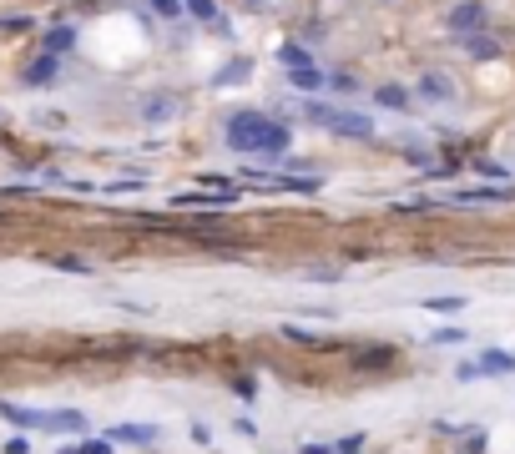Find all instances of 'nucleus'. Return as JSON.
I'll use <instances>...</instances> for the list:
<instances>
[{
	"label": "nucleus",
	"instance_id": "nucleus-1",
	"mask_svg": "<svg viewBox=\"0 0 515 454\" xmlns=\"http://www.w3.org/2000/svg\"><path fill=\"white\" fill-rule=\"evenodd\" d=\"M228 147L233 152H253V157H283L288 152V126L263 116V111H237L228 122Z\"/></svg>",
	"mask_w": 515,
	"mask_h": 454
},
{
	"label": "nucleus",
	"instance_id": "nucleus-2",
	"mask_svg": "<svg viewBox=\"0 0 515 454\" xmlns=\"http://www.w3.org/2000/svg\"><path fill=\"white\" fill-rule=\"evenodd\" d=\"M309 116L318 126H328V131H339V137H374V122L359 116V111H334L324 101H309Z\"/></svg>",
	"mask_w": 515,
	"mask_h": 454
},
{
	"label": "nucleus",
	"instance_id": "nucleus-3",
	"mask_svg": "<svg viewBox=\"0 0 515 454\" xmlns=\"http://www.w3.org/2000/svg\"><path fill=\"white\" fill-rule=\"evenodd\" d=\"M480 26H485V11L475 5V0H465V5H455L450 11V31L455 36H475Z\"/></svg>",
	"mask_w": 515,
	"mask_h": 454
},
{
	"label": "nucleus",
	"instance_id": "nucleus-4",
	"mask_svg": "<svg viewBox=\"0 0 515 454\" xmlns=\"http://www.w3.org/2000/svg\"><path fill=\"white\" fill-rule=\"evenodd\" d=\"M420 96L424 101H455V81L445 71H424L420 76Z\"/></svg>",
	"mask_w": 515,
	"mask_h": 454
},
{
	"label": "nucleus",
	"instance_id": "nucleus-5",
	"mask_svg": "<svg viewBox=\"0 0 515 454\" xmlns=\"http://www.w3.org/2000/svg\"><path fill=\"white\" fill-rule=\"evenodd\" d=\"M475 369H480V374H515V354H500V348H485Z\"/></svg>",
	"mask_w": 515,
	"mask_h": 454
},
{
	"label": "nucleus",
	"instance_id": "nucleus-6",
	"mask_svg": "<svg viewBox=\"0 0 515 454\" xmlns=\"http://www.w3.org/2000/svg\"><path fill=\"white\" fill-rule=\"evenodd\" d=\"M465 51L475 56V61H495V56H500V46L490 41V36H480V31H475V36H465Z\"/></svg>",
	"mask_w": 515,
	"mask_h": 454
},
{
	"label": "nucleus",
	"instance_id": "nucleus-7",
	"mask_svg": "<svg viewBox=\"0 0 515 454\" xmlns=\"http://www.w3.org/2000/svg\"><path fill=\"white\" fill-rule=\"evenodd\" d=\"M71 41H76V31H71V26H56V31H46V56H61Z\"/></svg>",
	"mask_w": 515,
	"mask_h": 454
},
{
	"label": "nucleus",
	"instance_id": "nucleus-8",
	"mask_svg": "<svg viewBox=\"0 0 515 454\" xmlns=\"http://www.w3.org/2000/svg\"><path fill=\"white\" fill-rule=\"evenodd\" d=\"M278 61L288 66V71H298V66H313V56H309L303 46H298V41H288V46L278 51Z\"/></svg>",
	"mask_w": 515,
	"mask_h": 454
},
{
	"label": "nucleus",
	"instance_id": "nucleus-9",
	"mask_svg": "<svg viewBox=\"0 0 515 454\" xmlns=\"http://www.w3.org/2000/svg\"><path fill=\"white\" fill-rule=\"evenodd\" d=\"M294 86H298V92H318V86H324V71H318V66H298Z\"/></svg>",
	"mask_w": 515,
	"mask_h": 454
},
{
	"label": "nucleus",
	"instance_id": "nucleus-10",
	"mask_svg": "<svg viewBox=\"0 0 515 454\" xmlns=\"http://www.w3.org/2000/svg\"><path fill=\"white\" fill-rule=\"evenodd\" d=\"M379 107L405 111V107H409V92H405V86H379Z\"/></svg>",
	"mask_w": 515,
	"mask_h": 454
},
{
	"label": "nucleus",
	"instance_id": "nucleus-11",
	"mask_svg": "<svg viewBox=\"0 0 515 454\" xmlns=\"http://www.w3.org/2000/svg\"><path fill=\"white\" fill-rule=\"evenodd\" d=\"M188 11L203 20V26H222V16H218V5H213V0H188Z\"/></svg>",
	"mask_w": 515,
	"mask_h": 454
},
{
	"label": "nucleus",
	"instance_id": "nucleus-12",
	"mask_svg": "<svg viewBox=\"0 0 515 454\" xmlns=\"http://www.w3.org/2000/svg\"><path fill=\"white\" fill-rule=\"evenodd\" d=\"M51 76H56V56H41V61L26 71V81H51Z\"/></svg>",
	"mask_w": 515,
	"mask_h": 454
},
{
	"label": "nucleus",
	"instance_id": "nucleus-13",
	"mask_svg": "<svg viewBox=\"0 0 515 454\" xmlns=\"http://www.w3.org/2000/svg\"><path fill=\"white\" fill-rule=\"evenodd\" d=\"M152 11L162 20H177V16H182V0H152Z\"/></svg>",
	"mask_w": 515,
	"mask_h": 454
},
{
	"label": "nucleus",
	"instance_id": "nucleus-14",
	"mask_svg": "<svg viewBox=\"0 0 515 454\" xmlns=\"http://www.w3.org/2000/svg\"><path fill=\"white\" fill-rule=\"evenodd\" d=\"M172 111H177L172 101H147V122H167Z\"/></svg>",
	"mask_w": 515,
	"mask_h": 454
},
{
	"label": "nucleus",
	"instance_id": "nucleus-15",
	"mask_svg": "<svg viewBox=\"0 0 515 454\" xmlns=\"http://www.w3.org/2000/svg\"><path fill=\"white\" fill-rule=\"evenodd\" d=\"M460 303H465V298H430V308H435V314H455Z\"/></svg>",
	"mask_w": 515,
	"mask_h": 454
},
{
	"label": "nucleus",
	"instance_id": "nucleus-16",
	"mask_svg": "<svg viewBox=\"0 0 515 454\" xmlns=\"http://www.w3.org/2000/svg\"><path fill=\"white\" fill-rule=\"evenodd\" d=\"M248 76V61H237V66H228V71H222V81H243Z\"/></svg>",
	"mask_w": 515,
	"mask_h": 454
},
{
	"label": "nucleus",
	"instance_id": "nucleus-17",
	"mask_svg": "<svg viewBox=\"0 0 515 454\" xmlns=\"http://www.w3.org/2000/svg\"><path fill=\"white\" fill-rule=\"evenodd\" d=\"M460 339H465L460 329H439V333H435V344H460Z\"/></svg>",
	"mask_w": 515,
	"mask_h": 454
}]
</instances>
